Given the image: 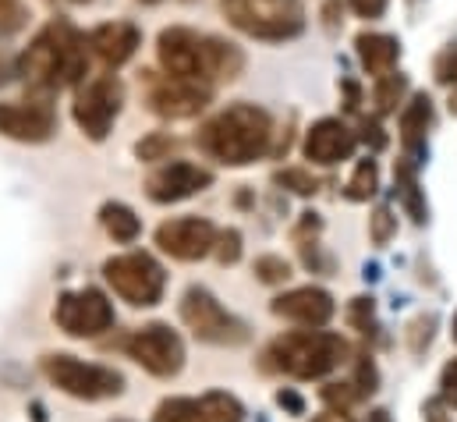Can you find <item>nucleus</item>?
<instances>
[{
	"mask_svg": "<svg viewBox=\"0 0 457 422\" xmlns=\"http://www.w3.org/2000/svg\"><path fill=\"white\" fill-rule=\"evenodd\" d=\"M86 72H89V39L68 21H50L18 57V75L39 93H57L64 86H75L86 79Z\"/></svg>",
	"mask_w": 457,
	"mask_h": 422,
	"instance_id": "obj_1",
	"label": "nucleus"
},
{
	"mask_svg": "<svg viewBox=\"0 0 457 422\" xmlns=\"http://www.w3.org/2000/svg\"><path fill=\"white\" fill-rule=\"evenodd\" d=\"M156 54H160V64L170 79H185V82H199V86H210V82H224V79H237L245 57L234 43H224L217 36H199L192 29H163L160 39H156Z\"/></svg>",
	"mask_w": 457,
	"mask_h": 422,
	"instance_id": "obj_2",
	"label": "nucleus"
},
{
	"mask_svg": "<svg viewBox=\"0 0 457 422\" xmlns=\"http://www.w3.org/2000/svg\"><path fill=\"white\" fill-rule=\"evenodd\" d=\"M273 117L255 104H234L199 128V149L228 167H248L270 153Z\"/></svg>",
	"mask_w": 457,
	"mask_h": 422,
	"instance_id": "obj_3",
	"label": "nucleus"
},
{
	"mask_svg": "<svg viewBox=\"0 0 457 422\" xmlns=\"http://www.w3.org/2000/svg\"><path fill=\"white\" fill-rule=\"evenodd\" d=\"M347 355V344L341 333L320 330V326H305V330H291L284 337H277L266 348V366L280 369L295 380H320L327 373H334Z\"/></svg>",
	"mask_w": 457,
	"mask_h": 422,
	"instance_id": "obj_4",
	"label": "nucleus"
},
{
	"mask_svg": "<svg viewBox=\"0 0 457 422\" xmlns=\"http://www.w3.org/2000/svg\"><path fill=\"white\" fill-rule=\"evenodd\" d=\"M43 373L57 391L79 401H107V398H120L124 391V376L117 369L82 362L79 355H68V351L43 355Z\"/></svg>",
	"mask_w": 457,
	"mask_h": 422,
	"instance_id": "obj_5",
	"label": "nucleus"
},
{
	"mask_svg": "<svg viewBox=\"0 0 457 422\" xmlns=\"http://www.w3.org/2000/svg\"><path fill=\"white\" fill-rule=\"evenodd\" d=\"M104 277L114 288L117 299H124L135 309H149L167 291V270L149 252H124L104 263Z\"/></svg>",
	"mask_w": 457,
	"mask_h": 422,
	"instance_id": "obj_6",
	"label": "nucleus"
},
{
	"mask_svg": "<svg viewBox=\"0 0 457 422\" xmlns=\"http://www.w3.org/2000/svg\"><path fill=\"white\" fill-rule=\"evenodd\" d=\"M224 14L255 39H291L305 25L298 0H224Z\"/></svg>",
	"mask_w": 457,
	"mask_h": 422,
	"instance_id": "obj_7",
	"label": "nucleus"
},
{
	"mask_svg": "<svg viewBox=\"0 0 457 422\" xmlns=\"http://www.w3.org/2000/svg\"><path fill=\"white\" fill-rule=\"evenodd\" d=\"M181 319L206 344H241L248 337V326L237 316H230L217 302V295L206 288H188L181 295Z\"/></svg>",
	"mask_w": 457,
	"mask_h": 422,
	"instance_id": "obj_8",
	"label": "nucleus"
},
{
	"mask_svg": "<svg viewBox=\"0 0 457 422\" xmlns=\"http://www.w3.org/2000/svg\"><path fill=\"white\" fill-rule=\"evenodd\" d=\"M120 106H124V86L114 75H100V79H89L79 89V97L71 104V117H75V124L82 128L86 139L104 142L114 128Z\"/></svg>",
	"mask_w": 457,
	"mask_h": 422,
	"instance_id": "obj_9",
	"label": "nucleus"
},
{
	"mask_svg": "<svg viewBox=\"0 0 457 422\" xmlns=\"http://www.w3.org/2000/svg\"><path fill=\"white\" fill-rule=\"evenodd\" d=\"M124 351L153 376L160 380H170L181 373L185 366V344L178 337V330H170L167 323H145L138 326L128 341H124Z\"/></svg>",
	"mask_w": 457,
	"mask_h": 422,
	"instance_id": "obj_10",
	"label": "nucleus"
},
{
	"mask_svg": "<svg viewBox=\"0 0 457 422\" xmlns=\"http://www.w3.org/2000/svg\"><path fill=\"white\" fill-rule=\"evenodd\" d=\"M54 323L79 341L100 337L114 326V302L96 291V288H82V291H64L54 306Z\"/></svg>",
	"mask_w": 457,
	"mask_h": 422,
	"instance_id": "obj_11",
	"label": "nucleus"
},
{
	"mask_svg": "<svg viewBox=\"0 0 457 422\" xmlns=\"http://www.w3.org/2000/svg\"><path fill=\"white\" fill-rule=\"evenodd\" d=\"M156 245L170 259L195 263V259H203V256L213 252L217 227L210 220H203V216H174V220H163L156 227Z\"/></svg>",
	"mask_w": 457,
	"mask_h": 422,
	"instance_id": "obj_12",
	"label": "nucleus"
},
{
	"mask_svg": "<svg viewBox=\"0 0 457 422\" xmlns=\"http://www.w3.org/2000/svg\"><path fill=\"white\" fill-rule=\"evenodd\" d=\"M210 185H213V174L206 167L178 160V164H163L160 171H153L145 178V196L153 203L167 207V203H181V199H188V196H195V192H203Z\"/></svg>",
	"mask_w": 457,
	"mask_h": 422,
	"instance_id": "obj_13",
	"label": "nucleus"
},
{
	"mask_svg": "<svg viewBox=\"0 0 457 422\" xmlns=\"http://www.w3.org/2000/svg\"><path fill=\"white\" fill-rule=\"evenodd\" d=\"M57 131V114L43 100L32 104H0V135L14 142H46Z\"/></svg>",
	"mask_w": 457,
	"mask_h": 422,
	"instance_id": "obj_14",
	"label": "nucleus"
},
{
	"mask_svg": "<svg viewBox=\"0 0 457 422\" xmlns=\"http://www.w3.org/2000/svg\"><path fill=\"white\" fill-rule=\"evenodd\" d=\"M210 104V86H199V82H185V79H163L149 89V106L153 114L160 117H170V121H181V117H195L203 106Z\"/></svg>",
	"mask_w": 457,
	"mask_h": 422,
	"instance_id": "obj_15",
	"label": "nucleus"
},
{
	"mask_svg": "<svg viewBox=\"0 0 457 422\" xmlns=\"http://www.w3.org/2000/svg\"><path fill=\"white\" fill-rule=\"evenodd\" d=\"M354 142H358V135L344 121L323 117L305 135V156L312 164H320V167H334V164H341V160H347L354 153Z\"/></svg>",
	"mask_w": 457,
	"mask_h": 422,
	"instance_id": "obj_16",
	"label": "nucleus"
},
{
	"mask_svg": "<svg viewBox=\"0 0 457 422\" xmlns=\"http://www.w3.org/2000/svg\"><path fill=\"white\" fill-rule=\"evenodd\" d=\"M270 309L277 316L298 323V326H327L334 316V299H330V291L309 284V288H295V291L277 295Z\"/></svg>",
	"mask_w": 457,
	"mask_h": 422,
	"instance_id": "obj_17",
	"label": "nucleus"
},
{
	"mask_svg": "<svg viewBox=\"0 0 457 422\" xmlns=\"http://www.w3.org/2000/svg\"><path fill=\"white\" fill-rule=\"evenodd\" d=\"M142 32L131 21H107L100 29H93L89 36V50L107 64V68H120L124 61H131V54L138 50Z\"/></svg>",
	"mask_w": 457,
	"mask_h": 422,
	"instance_id": "obj_18",
	"label": "nucleus"
},
{
	"mask_svg": "<svg viewBox=\"0 0 457 422\" xmlns=\"http://www.w3.org/2000/svg\"><path fill=\"white\" fill-rule=\"evenodd\" d=\"M354 50H358L361 68L369 75H376V79L386 75V72H394V64L401 57V43L394 36H383V32H361L354 39Z\"/></svg>",
	"mask_w": 457,
	"mask_h": 422,
	"instance_id": "obj_19",
	"label": "nucleus"
},
{
	"mask_svg": "<svg viewBox=\"0 0 457 422\" xmlns=\"http://www.w3.org/2000/svg\"><path fill=\"white\" fill-rule=\"evenodd\" d=\"M429 128H433V100L426 93H419V97H411V104L401 110V139H404L408 153H415V156L422 153Z\"/></svg>",
	"mask_w": 457,
	"mask_h": 422,
	"instance_id": "obj_20",
	"label": "nucleus"
},
{
	"mask_svg": "<svg viewBox=\"0 0 457 422\" xmlns=\"http://www.w3.org/2000/svg\"><path fill=\"white\" fill-rule=\"evenodd\" d=\"M245 409L234 394H206V398H192V422H241Z\"/></svg>",
	"mask_w": 457,
	"mask_h": 422,
	"instance_id": "obj_21",
	"label": "nucleus"
},
{
	"mask_svg": "<svg viewBox=\"0 0 457 422\" xmlns=\"http://www.w3.org/2000/svg\"><path fill=\"white\" fill-rule=\"evenodd\" d=\"M394 181H397V196H401V207L408 210V216L415 224H426L429 220V207L422 199V189H419V178H415V164L401 160L394 167Z\"/></svg>",
	"mask_w": 457,
	"mask_h": 422,
	"instance_id": "obj_22",
	"label": "nucleus"
},
{
	"mask_svg": "<svg viewBox=\"0 0 457 422\" xmlns=\"http://www.w3.org/2000/svg\"><path fill=\"white\" fill-rule=\"evenodd\" d=\"M100 224H104V231L114 241H120V245H131L142 234V220L135 216L131 207H124V203H104L100 207Z\"/></svg>",
	"mask_w": 457,
	"mask_h": 422,
	"instance_id": "obj_23",
	"label": "nucleus"
},
{
	"mask_svg": "<svg viewBox=\"0 0 457 422\" xmlns=\"http://www.w3.org/2000/svg\"><path fill=\"white\" fill-rule=\"evenodd\" d=\"M376 189H379V167H376V160H361L354 167L351 181H347V199L351 203H365V199L376 196Z\"/></svg>",
	"mask_w": 457,
	"mask_h": 422,
	"instance_id": "obj_24",
	"label": "nucleus"
},
{
	"mask_svg": "<svg viewBox=\"0 0 457 422\" xmlns=\"http://www.w3.org/2000/svg\"><path fill=\"white\" fill-rule=\"evenodd\" d=\"M404 89H408V79L404 75H394V72H386V75H379V82H376V93H372V104L379 114H394L397 104H401V97H404Z\"/></svg>",
	"mask_w": 457,
	"mask_h": 422,
	"instance_id": "obj_25",
	"label": "nucleus"
},
{
	"mask_svg": "<svg viewBox=\"0 0 457 422\" xmlns=\"http://www.w3.org/2000/svg\"><path fill=\"white\" fill-rule=\"evenodd\" d=\"M178 149V142L170 139V135H163V131H153L149 139H142L138 146H135V153H138V160H167L170 153Z\"/></svg>",
	"mask_w": 457,
	"mask_h": 422,
	"instance_id": "obj_26",
	"label": "nucleus"
},
{
	"mask_svg": "<svg viewBox=\"0 0 457 422\" xmlns=\"http://www.w3.org/2000/svg\"><path fill=\"white\" fill-rule=\"evenodd\" d=\"M255 277L262 284H284L291 277V263L284 256H259L255 259Z\"/></svg>",
	"mask_w": 457,
	"mask_h": 422,
	"instance_id": "obj_27",
	"label": "nucleus"
},
{
	"mask_svg": "<svg viewBox=\"0 0 457 422\" xmlns=\"http://www.w3.org/2000/svg\"><path fill=\"white\" fill-rule=\"evenodd\" d=\"M280 189H291V192H298V196H312L320 185H316V178L309 174V171H302V167H287V171H277V178H273Z\"/></svg>",
	"mask_w": 457,
	"mask_h": 422,
	"instance_id": "obj_28",
	"label": "nucleus"
},
{
	"mask_svg": "<svg viewBox=\"0 0 457 422\" xmlns=\"http://www.w3.org/2000/svg\"><path fill=\"white\" fill-rule=\"evenodd\" d=\"M213 252H217V259L230 266V263H237L241 259V234L230 227V231H217V245H213Z\"/></svg>",
	"mask_w": 457,
	"mask_h": 422,
	"instance_id": "obj_29",
	"label": "nucleus"
},
{
	"mask_svg": "<svg viewBox=\"0 0 457 422\" xmlns=\"http://www.w3.org/2000/svg\"><path fill=\"white\" fill-rule=\"evenodd\" d=\"M347 319H351V326H354V330H361V333H372V330H376L372 299H354V302L347 306Z\"/></svg>",
	"mask_w": 457,
	"mask_h": 422,
	"instance_id": "obj_30",
	"label": "nucleus"
},
{
	"mask_svg": "<svg viewBox=\"0 0 457 422\" xmlns=\"http://www.w3.org/2000/svg\"><path fill=\"white\" fill-rule=\"evenodd\" d=\"M369 234H372L376 245H386V241L397 234V216L386 210V207H379V210L372 213V231H369Z\"/></svg>",
	"mask_w": 457,
	"mask_h": 422,
	"instance_id": "obj_31",
	"label": "nucleus"
},
{
	"mask_svg": "<svg viewBox=\"0 0 457 422\" xmlns=\"http://www.w3.org/2000/svg\"><path fill=\"white\" fill-rule=\"evenodd\" d=\"M433 72H436V82H444V86H457V43H451L447 50H440V57H436Z\"/></svg>",
	"mask_w": 457,
	"mask_h": 422,
	"instance_id": "obj_32",
	"label": "nucleus"
},
{
	"mask_svg": "<svg viewBox=\"0 0 457 422\" xmlns=\"http://www.w3.org/2000/svg\"><path fill=\"white\" fill-rule=\"evenodd\" d=\"M433 326H436V316L411 319V326H408V344H411V351H426V344L433 341Z\"/></svg>",
	"mask_w": 457,
	"mask_h": 422,
	"instance_id": "obj_33",
	"label": "nucleus"
},
{
	"mask_svg": "<svg viewBox=\"0 0 457 422\" xmlns=\"http://www.w3.org/2000/svg\"><path fill=\"white\" fill-rule=\"evenodd\" d=\"M323 401L330 409H344L347 412V405L358 401V391H354V384H327L323 387Z\"/></svg>",
	"mask_w": 457,
	"mask_h": 422,
	"instance_id": "obj_34",
	"label": "nucleus"
},
{
	"mask_svg": "<svg viewBox=\"0 0 457 422\" xmlns=\"http://www.w3.org/2000/svg\"><path fill=\"white\" fill-rule=\"evenodd\" d=\"M25 25V7L18 0H0V32H18Z\"/></svg>",
	"mask_w": 457,
	"mask_h": 422,
	"instance_id": "obj_35",
	"label": "nucleus"
},
{
	"mask_svg": "<svg viewBox=\"0 0 457 422\" xmlns=\"http://www.w3.org/2000/svg\"><path fill=\"white\" fill-rule=\"evenodd\" d=\"M440 401L447 409H457V359H451L440 373Z\"/></svg>",
	"mask_w": 457,
	"mask_h": 422,
	"instance_id": "obj_36",
	"label": "nucleus"
},
{
	"mask_svg": "<svg viewBox=\"0 0 457 422\" xmlns=\"http://www.w3.org/2000/svg\"><path fill=\"white\" fill-rule=\"evenodd\" d=\"M320 216L316 213H302V220H298V227H295V241L305 249V245H312V238L320 234Z\"/></svg>",
	"mask_w": 457,
	"mask_h": 422,
	"instance_id": "obj_37",
	"label": "nucleus"
},
{
	"mask_svg": "<svg viewBox=\"0 0 457 422\" xmlns=\"http://www.w3.org/2000/svg\"><path fill=\"white\" fill-rule=\"evenodd\" d=\"M351 384H354L358 398H361V394H372V391H376V369H372V362H369L365 355H361V362H358V376H354Z\"/></svg>",
	"mask_w": 457,
	"mask_h": 422,
	"instance_id": "obj_38",
	"label": "nucleus"
},
{
	"mask_svg": "<svg viewBox=\"0 0 457 422\" xmlns=\"http://www.w3.org/2000/svg\"><path fill=\"white\" fill-rule=\"evenodd\" d=\"M361 142L372 146V149H383L386 146V135H383V128L376 121H361Z\"/></svg>",
	"mask_w": 457,
	"mask_h": 422,
	"instance_id": "obj_39",
	"label": "nucleus"
},
{
	"mask_svg": "<svg viewBox=\"0 0 457 422\" xmlns=\"http://www.w3.org/2000/svg\"><path fill=\"white\" fill-rule=\"evenodd\" d=\"M351 11L358 18H379L386 11V0H351Z\"/></svg>",
	"mask_w": 457,
	"mask_h": 422,
	"instance_id": "obj_40",
	"label": "nucleus"
},
{
	"mask_svg": "<svg viewBox=\"0 0 457 422\" xmlns=\"http://www.w3.org/2000/svg\"><path fill=\"white\" fill-rule=\"evenodd\" d=\"M426 422H451L444 416V401H429L426 405Z\"/></svg>",
	"mask_w": 457,
	"mask_h": 422,
	"instance_id": "obj_41",
	"label": "nucleus"
},
{
	"mask_svg": "<svg viewBox=\"0 0 457 422\" xmlns=\"http://www.w3.org/2000/svg\"><path fill=\"white\" fill-rule=\"evenodd\" d=\"M312 422H354V419H351V416H347L344 409H327L323 416H316Z\"/></svg>",
	"mask_w": 457,
	"mask_h": 422,
	"instance_id": "obj_42",
	"label": "nucleus"
},
{
	"mask_svg": "<svg viewBox=\"0 0 457 422\" xmlns=\"http://www.w3.org/2000/svg\"><path fill=\"white\" fill-rule=\"evenodd\" d=\"M277 401H280V405H287L291 412H302V398H298V394H287V391H280V394H277Z\"/></svg>",
	"mask_w": 457,
	"mask_h": 422,
	"instance_id": "obj_43",
	"label": "nucleus"
},
{
	"mask_svg": "<svg viewBox=\"0 0 457 422\" xmlns=\"http://www.w3.org/2000/svg\"><path fill=\"white\" fill-rule=\"evenodd\" d=\"M365 422H394V419H390V412H386V409H372Z\"/></svg>",
	"mask_w": 457,
	"mask_h": 422,
	"instance_id": "obj_44",
	"label": "nucleus"
},
{
	"mask_svg": "<svg viewBox=\"0 0 457 422\" xmlns=\"http://www.w3.org/2000/svg\"><path fill=\"white\" fill-rule=\"evenodd\" d=\"M7 79H11V64H7V61H4V54H0V86H4Z\"/></svg>",
	"mask_w": 457,
	"mask_h": 422,
	"instance_id": "obj_45",
	"label": "nucleus"
},
{
	"mask_svg": "<svg viewBox=\"0 0 457 422\" xmlns=\"http://www.w3.org/2000/svg\"><path fill=\"white\" fill-rule=\"evenodd\" d=\"M451 114H457V86H454V93H451Z\"/></svg>",
	"mask_w": 457,
	"mask_h": 422,
	"instance_id": "obj_46",
	"label": "nucleus"
},
{
	"mask_svg": "<svg viewBox=\"0 0 457 422\" xmlns=\"http://www.w3.org/2000/svg\"><path fill=\"white\" fill-rule=\"evenodd\" d=\"M454 341H457V316H454Z\"/></svg>",
	"mask_w": 457,
	"mask_h": 422,
	"instance_id": "obj_47",
	"label": "nucleus"
},
{
	"mask_svg": "<svg viewBox=\"0 0 457 422\" xmlns=\"http://www.w3.org/2000/svg\"><path fill=\"white\" fill-rule=\"evenodd\" d=\"M75 4H89V0H75Z\"/></svg>",
	"mask_w": 457,
	"mask_h": 422,
	"instance_id": "obj_48",
	"label": "nucleus"
},
{
	"mask_svg": "<svg viewBox=\"0 0 457 422\" xmlns=\"http://www.w3.org/2000/svg\"><path fill=\"white\" fill-rule=\"evenodd\" d=\"M145 4H156V0H145Z\"/></svg>",
	"mask_w": 457,
	"mask_h": 422,
	"instance_id": "obj_49",
	"label": "nucleus"
}]
</instances>
